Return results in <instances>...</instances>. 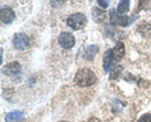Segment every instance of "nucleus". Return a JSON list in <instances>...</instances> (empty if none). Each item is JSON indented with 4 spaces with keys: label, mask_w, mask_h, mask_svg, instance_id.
Segmentation results:
<instances>
[{
    "label": "nucleus",
    "mask_w": 151,
    "mask_h": 122,
    "mask_svg": "<svg viewBox=\"0 0 151 122\" xmlns=\"http://www.w3.org/2000/svg\"><path fill=\"white\" fill-rule=\"evenodd\" d=\"M137 122H151V113H145L139 118Z\"/></svg>",
    "instance_id": "nucleus-16"
},
{
    "label": "nucleus",
    "mask_w": 151,
    "mask_h": 122,
    "mask_svg": "<svg viewBox=\"0 0 151 122\" xmlns=\"http://www.w3.org/2000/svg\"><path fill=\"white\" fill-rule=\"evenodd\" d=\"M97 3H98V5L103 9L108 8V5H110V0H97Z\"/></svg>",
    "instance_id": "nucleus-17"
},
{
    "label": "nucleus",
    "mask_w": 151,
    "mask_h": 122,
    "mask_svg": "<svg viewBox=\"0 0 151 122\" xmlns=\"http://www.w3.org/2000/svg\"><path fill=\"white\" fill-rule=\"evenodd\" d=\"M115 63V58H113L112 55V49H108L106 52V55H105V63H103V68H105V71L108 72L111 69V67Z\"/></svg>",
    "instance_id": "nucleus-10"
},
{
    "label": "nucleus",
    "mask_w": 151,
    "mask_h": 122,
    "mask_svg": "<svg viewBox=\"0 0 151 122\" xmlns=\"http://www.w3.org/2000/svg\"><path fill=\"white\" fill-rule=\"evenodd\" d=\"M106 17V13L100 10V9H93V18L96 19L97 22H102L103 18Z\"/></svg>",
    "instance_id": "nucleus-14"
},
{
    "label": "nucleus",
    "mask_w": 151,
    "mask_h": 122,
    "mask_svg": "<svg viewBox=\"0 0 151 122\" xmlns=\"http://www.w3.org/2000/svg\"><path fill=\"white\" fill-rule=\"evenodd\" d=\"M97 50H98L97 45H89L86 49V52H84V58H86L87 60H92L94 57H96Z\"/></svg>",
    "instance_id": "nucleus-11"
},
{
    "label": "nucleus",
    "mask_w": 151,
    "mask_h": 122,
    "mask_svg": "<svg viewBox=\"0 0 151 122\" xmlns=\"http://www.w3.org/2000/svg\"><path fill=\"white\" fill-rule=\"evenodd\" d=\"M130 10V0H120V4L117 6V13L124 15Z\"/></svg>",
    "instance_id": "nucleus-12"
},
{
    "label": "nucleus",
    "mask_w": 151,
    "mask_h": 122,
    "mask_svg": "<svg viewBox=\"0 0 151 122\" xmlns=\"http://www.w3.org/2000/svg\"><path fill=\"white\" fill-rule=\"evenodd\" d=\"M124 71V68L121 67V65H117V67H115L111 71V74H110V79L111 81H113V79H117L120 77V74H121V72Z\"/></svg>",
    "instance_id": "nucleus-13"
},
{
    "label": "nucleus",
    "mask_w": 151,
    "mask_h": 122,
    "mask_svg": "<svg viewBox=\"0 0 151 122\" xmlns=\"http://www.w3.org/2000/svg\"><path fill=\"white\" fill-rule=\"evenodd\" d=\"M151 5V0H140V5H139V9H149Z\"/></svg>",
    "instance_id": "nucleus-15"
},
{
    "label": "nucleus",
    "mask_w": 151,
    "mask_h": 122,
    "mask_svg": "<svg viewBox=\"0 0 151 122\" xmlns=\"http://www.w3.org/2000/svg\"><path fill=\"white\" fill-rule=\"evenodd\" d=\"M112 55H113V58H115V60H120L125 55V45L122 42H119V43L113 47Z\"/></svg>",
    "instance_id": "nucleus-8"
},
{
    "label": "nucleus",
    "mask_w": 151,
    "mask_h": 122,
    "mask_svg": "<svg viewBox=\"0 0 151 122\" xmlns=\"http://www.w3.org/2000/svg\"><path fill=\"white\" fill-rule=\"evenodd\" d=\"M13 44H14V47H15L17 49L23 50V49H25V48L29 47L30 39H29V37H28L25 33H17V34L14 35Z\"/></svg>",
    "instance_id": "nucleus-3"
},
{
    "label": "nucleus",
    "mask_w": 151,
    "mask_h": 122,
    "mask_svg": "<svg viewBox=\"0 0 151 122\" xmlns=\"http://www.w3.org/2000/svg\"><path fill=\"white\" fill-rule=\"evenodd\" d=\"M58 43L60 44V47L64 49H70L76 43V39H74V37L70 34V33H67V32H63L62 34L59 35V38H58Z\"/></svg>",
    "instance_id": "nucleus-4"
},
{
    "label": "nucleus",
    "mask_w": 151,
    "mask_h": 122,
    "mask_svg": "<svg viewBox=\"0 0 151 122\" xmlns=\"http://www.w3.org/2000/svg\"><path fill=\"white\" fill-rule=\"evenodd\" d=\"M50 3H52V5H53L54 8H58V6H60L63 4V0H50Z\"/></svg>",
    "instance_id": "nucleus-18"
},
{
    "label": "nucleus",
    "mask_w": 151,
    "mask_h": 122,
    "mask_svg": "<svg viewBox=\"0 0 151 122\" xmlns=\"http://www.w3.org/2000/svg\"><path fill=\"white\" fill-rule=\"evenodd\" d=\"M88 122H101V121H100V120H97V118H91Z\"/></svg>",
    "instance_id": "nucleus-19"
},
{
    "label": "nucleus",
    "mask_w": 151,
    "mask_h": 122,
    "mask_svg": "<svg viewBox=\"0 0 151 122\" xmlns=\"http://www.w3.org/2000/svg\"><path fill=\"white\" fill-rule=\"evenodd\" d=\"M67 24L68 27H70L72 29L74 30H79L82 28L86 27L87 24V18L86 15H83L81 13H76V14H72L67 18Z\"/></svg>",
    "instance_id": "nucleus-2"
},
{
    "label": "nucleus",
    "mask_w": 151,
    "mask_h": 122,
    "mask_svg": "<svg viewBox=\"0 0 151 122\" xmlns=\"http://www.w3.org/2000/svg\"><path fill=\"white\" fill-rule=\"evenodd\" d=\"M97 82V77L91 69H79L74 77V83L79 87H89Z\"/></svg>",
    "instance_id": "nucleus-1"
},
{
    "label": "nucleus",
    "mask_w": 151,
    "mask_h": 122,
    "mask_svg": "<svg viewBox=\"0 0 151 122\" xmlns=\"http://www.w3.org/2000/svg\"><path fill=\"white\" fill-rule=\"evenodd\" d=\"M110 17H111L112 24L121 25V27H126L127 24H129V18H127L126 15H120L119 13H116L115 9H112V10H111Z\"/></svg>",
    "instance_id": "nucleus-6"
},
{
    "label": "nucleus",
    "mask_w": 151,
    "mask_h": 122,
    "mask_svg": "<svg viewBox=\"0 0 151 122\" xmlns=\"http://www.w3.org/2000/svg\"><path fill=\"white\" fill-rule=\"evenodd\" d=\"M23 118H24V113L22 111H13L5 116V122H19Z\"/></svg>",
    "instance_id": "nucleus-9"
},
{
    "label": "nucleus",
    "mask_w": 151,
    "mask_h": 122,
    "mask_svg": "<svg viewBox=\"0 0 151 122\" xmlns=\"http://www.w3.org/2000/svg\"><path fill=\"white\" fill-rule=\"evenodd\" d=\"M15 18V13L13 11L12 8L9 6H3L1 8V11H0V19L4 24H10V23L14 20Z\"/></svg>",
    "instance_id": "nucleus-5"
},
{
    "label": "nucleus",
    "mask_w": 151,
    "mask_h": 122,
    "mask_svg": "<svg viewBox=\"0 0 151 122\" xmlns=\"http://www.w3.org/2000/svg\"><path fill=\"white\" fill-rule=\"evenodd\" d=\"M60 122H65V121H60Z\"/></svg>",
    "instance_id": "nucleus-20"
},
{
    "label": "nucleus",
    "mask_w": 151,
    "mask_h": 122,
    "mask_svg": "<svg viewBox=\"0 0 151 122\" xmlns=\"http://www.w3.org/2000/svg\"><path fill=\"white\" fill-rule=\"evenodd\" d=\"M20 64H19L18 62H12L6 64L5 67L3 68V73L4 74H8V76H13V74H18L19 72H20Z\"/></svg>",
    "instance_id": "nucleus-7"
}]
</instances>
